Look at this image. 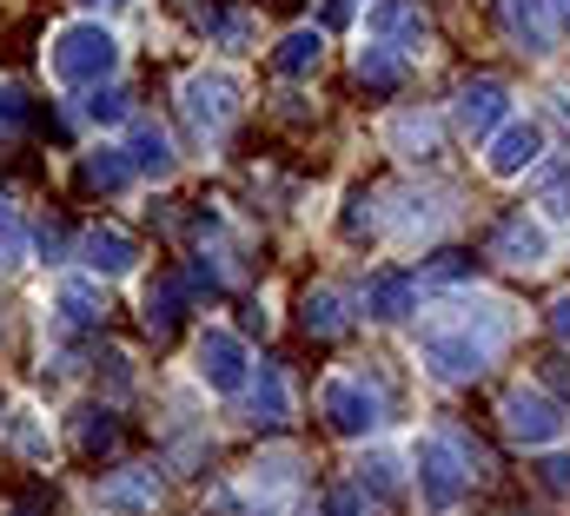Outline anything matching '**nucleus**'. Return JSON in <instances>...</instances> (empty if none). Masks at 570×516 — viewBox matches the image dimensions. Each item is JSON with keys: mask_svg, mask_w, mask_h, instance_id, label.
<instances>
[{"mask_svg": "<svg viewBox=\"0 0 570 516\" xmlns=\"http://www.w3.org/2000/svg\"><path fill=\"white\" fill-rule=\"evenodd\" d=\"M80 258H87V271H134V258H140V246L120 232V226H94L87 239H80Z\"/></svg>", "mask_w": 570, "mask_h": 516, "instance_id": "nucleus-11", "label": "nucleus"}, {"mask_svg": "<svg viewBox=\"0 0 570 516\" xmlns=\"http://www.w3.org/2000/svg\"><path fill=\"white\" fill-rule=\"evenodd\" d=\"M504 430L518 437V444H558L570 430V410L558 404V397H544V390H531V385H518L511 397H504Z\"/></svg>", "mask_w": 570, "mask_h": 516, "instance_id": "nucleus-5", "label": "nucleus"}, {"mask_svg": "<svg viewBox=\"0 0 570 516\" xmlns=\"http://www.w3.org/2000/svg\"><path fill=\"white\" fill-rule=\"evenodd\" d=\"M179 113H186V127L199 132V139H213V132L233 127V113H239V87H233L226 73H193V80L179 87Z\"/></svg>", "mask_w": 570, "mask_h": 516, "instance_id": "nucleus-4", "label": "nucleus"}, {"mask_svg": "<svg viewBox=\"0 0 570 516\" xmlns=\"http://www.w3.org/2000/svg\"><path fill=\"white\" fill-rule=\"evenodd\" d=\"M538 152H544V132L531 127V120H504V132L491 139V172L518 179L524 166H538Z\"/></svg>", "mask_w": 570, "mask_h": 516, "instance_id": "nucleus-10", "label": "nucleus"}, {"mask_svg": "<svg viewBox=\"0 0 570 516\" xmlns=\"http://www.w3.org/2000/svg\"><path fill=\"white\" fill-rule=\"evenodd\" d=\"M365 311H372V318H405V311H419V278H412V271H379V278L365 285Z\"/></svg>", "mask_w": 570, "mask_h": 516, "instance_id": "nucleus-13", "label": "nucleus"}, {"mask_svg": "<svg viewBox=\"0 0 570 516\" xmlns=\"http://www.w3.org/2000/svg\"><path fill=\"white\" fill-rule=\"evenodd\" d=\"M365 484H372L379 497H392V490H399V464H392V457H372L365 477H358V490H365Z\"/></svg>", "mask_w": 570, "mask_h": 516, "instance_id": "nucleus-29", "label": "nucleus"}, {"mask_svg": "<svg viewBox=\"0 0 570 516\" xmlns=\"http://www.w3.org/2000/svg\"><path fill=\"white\" fill-rule=\"evenodd\" d=\"M206 27H213L226 47H246V40H253V20H246L239 7H213V13H206Z\"/></svg>", "mask_w": 570, "mask_h": 516, "instance_id": "nucleus-26", "label": "nucleus"}, {"mask_svg": "<svg viewBox=\"0 0 570 516\" xmlns=\"http://www.w3.org/2000/svg\"><path fill=\"white\" fill-rule=\"evenodd\" d=\"M87 7H127V0H87Z\"/></svg>", "mask_w": 570, "mask_h": 516, "instance_id": "nucleus-38", "label": "nucleus"}, {"mask_svg": "<svg viewBox=\"0 0 570 516\" xmlns=\"http://www.w3.org/2000/svg\"><path fill=\"white\" fill-rule=\"evenodd\" d=\"M186 298H193V285H186L179 271L153 278V291H146V331H153V338H173V325H179Z\"/></svg>", "mask_w": 570, "mask_h": 516, "instance_id": "nucleus-14", "label": "nucleus"}, {"mask_svg": "<svg viewBox=\"0 0 570 516\" xmlns=\"http://www.w3.org/2000/svg\"><path fill=\"white\" fill-rule=\"evenodd\" d=\"M471 464H478V450H471L458 430H431L425 444H419V490H425L431 510H451V504L464 497Z\"/></svg>", "mask_w": 570, "mask_h": 516, "instance_id": "nucleus-2", "label": "nucleus"}, {"mask_svg": "<svg viewBox=\"0 0 570 516\" xmlns=\"http://www.w3.org/2000/svg\"><path fill=\"white\" fill-rule=\"evenodd\" d=\"M153 497H159L153 470H120V477L100 484V510H114V516H146L153 510Z\"/></svg>", "mask_w": 570, "mask_h": 516, "instance_id": "nucleus-12", "label": "nucleus"}, {"mask_svg": "<svg viewBox=\"0 0 570 516\" xmlns=\"http://www.w3.org/2000/svg\"><path fill=\"white\" fill-rule=\"evenodd\" d=\"M538 484H544V490H558V497H570V457H551V464L538 470Z\"/></svg>", "mask_w": 570, "mask_h": 516, "instance_id": "nucleus-30", "label": "nucleus"}, {"mask_svg": "<svg viewBox=\"0 0 570 516\" xmlns=\"http://www.w3.org/2000/svg\"><path fill=\"white\" fill-rule=\"evenodd\" d=\"M325 516H365V497H358V490H338V497H332V510Z\"/></svg>", "mask_w": 570, "mask_h": 516, "instance_id": "nucleus-32", "label": "nucleus"}, {"mask_svg": "<svg viewBox=\"0 0 570 516\" xmlns=\"http://www.w3.org/2000/svg\"><path fill=\"white\" fill-rule=\"evenodd\" d=\"M365 27H372V33H379L385 47H392L399 33H412V40L425 33V20H419V7H412V0H379V7L365 13Z\"/></svg>", "mask_w": 570, "mask_h": 516, "instance_id": "nucleus-21", "label": "nucleus"}, {"mask_svg": "<svg viewBox=\"0 0 570 516\" xmlns=\"http://www.w3.org/2000/svg\"><path fill=\"white\" fill-rule=\"evenodd\" d=\"M544 252H551V239H544V226H531L524 212H518V219H504V226L491 232V258H498V265L538 271V265H544Z\"/></svg>", "mask_w": 570, "mask_h": 516, "instance_id": "nucleus-8", "label": "nucleus"}, {"mask_svg": "<svg viewBox=\"0 0 570 516\" xmlns=\"http://www.w3.org/2000/svg\"><path fill=\"white\" fill-rule=\"evenodd\" d=\"M504 27L524 53H551L558 47V13L551 0H504Z\"/></svg>", "mask_w": 570, "mask_h": 516, "instance_id": "nucleus-9", "label": "nucleus"}, {"mask_svg": "<svg viewBox=\"0 0 570 516\" xmlns=\"http://www.w3.org/2000/svg\"><path fill=\"white\" fill-rule=\"evenodd\" d=\"M73 444H80L87 457H107V450L120 444V424H114V410H80V417H73Z\"/></svg>", "mask_w": 570, "mask_h": 516, "instance_id": "nucleus-23", "label": "nucleus"}, {"mask_svg": "<svg viewBox=\"0 0 570 516\" xmlns=\"http://www.w3.org/2000/svg\"><path fill=\"white\" fill-rule=\"evenodd\" d=\"M33 239H40V252H47V258H60V252H67V232H60V226H53V219H47V226H40V232H33Z\"/></svg>", "mask_w": 570, "mask_h": 516, "instance_id": "nucleus-31", "label": "nucleus"}, {"mask_svg": "<svg viewBox=\"0 0 570 516\" xmlns=\"http://www.w3.org/2000/svg\"><path fill=\"white\" fill-rule=\"evenodd\" d=\"M246 371H253L246 338L226 331V325H206V331H199V378L213 390H246Z\"/></svg>", "mask_w": 570, "mask_h": 516, "instance_id": "nucleus-6", "label": "nucleus"}, {"mask_svg": "<svg viewBox=\"0 0 570 516\" xmlns=\"http://www.w3.org/2000/svg\"><path fill=\"white\" fill-rule=\"evenodd\" d=\"M498 120H511V93H504V80H471V87L458 93V132H464V139H484Z\"/></svg>", "mask_w": 570, "mask_h": 516, "instance_id": "nucleus-7", "label": "nucleus"}, {"mask_svg": "<svg viewBox=\"0 0 570 516\" xmlns=\"http://www.w3.org/2000/svg\"><path fill=\"white\" fill-rule=\"evenodd\" d=\"M127 159H134V172H153V179H166L173 172V152H166V132L159 127H134V146H127Z\"/></svg>", "mask_w": 570, "mask_h": 516, "instance_id": "nucleus-22", "label": "nucleus"}, {"mask_svg": "<svg viewBox=\"0 0 570 516\" xmlns=\"http://www.w3.org/2000/svg\"><path fill=\"white\" fill-rule=\"evenodd\" d=\"M551 331H558V338L570 345V291L558 298V305H551Z\"/></svg>", "mask_w": 570, "mask_h": 516, "instance_id": "nucleus-35", "label": "nucleus"}, {"mask_svg": "<svg viewBox=\"0 0 570 516\" xmlns=\"http://www.w3.org/2000/svg\"><path fill=\"white\" fill-rule=\"evenodd\" d=\"M27 258V226L13 206H0V265H20Z\"/></svg>", "mask_w": 570, "mask_h": 516, "instance_id": "nucleus-27", "label": "nucleus"}, {"mask_svg": "<svg viewBox=\"0 0 570 516\" xmlns=\"http://www.w3.org/2000/svg\"><path fill=\"white\" fill-rule=\"evenodd\" d=\"M20 132H27V93L0 80V146H13Z\"/></svg>", "mask_w": 570, "mask_h": 516, "instance_id": "nucleus-25", "label": "nucleus"}, {"mask_svg": "<svg viewBox=\"0 0 570 516\" xmlns=\"http://www.w3.org/2000/svg\"><path fill=\"white\" fill-rule=\"evenodd\" d=\"M379 390L365 385V371H332L325 385H318V417L338 430V437H365L372 424H379Z\"/></svg>", "mask_w": 570, "mask_h": 516, "instance_id": "nucleus-3", "label": "nucleus"}, {"mask_svg": "<svg viewBox=\"0 0 570 516\" xmlns=\"http://www.w3.org/2000/svg\"><path fill=\"white\" fill-rule=\"evenodd\" d=\"M246 404H253L259 424H285L292 417V390H285L279 365H259V378H246Z\"/></svg>", "mask_w": 570, "mask_h": 516, "instance_id": "nucleus-15", "label": "nucleus"}, {"mask_svg": "<svg viewBox=\"0 0 570 516\" xmlns=\"http://www.w3.org/2000/svg\"><path fill=\"white\" fill-rule=\"evenodd\" d=\"M558 113L570 120V87H558Z\"/></svg>", "mask_w": 570, "mask_h": 516, "instance_id": "nucleus-37", "label": "nucleus"}, {"mask_svg": "<svg viewBox=\"0 0 570 516\" xmlns=\"http://www.w3.org/2000/svg\"><path fill=\"white\" fill-rule=\"evenodd\" d=\"M298 318H305V331H312V338H338L352 311H345V291L318 285V291H305V311H298Z\"/></svg>", "mask_w": 570, "mask_h": 516, "instance_id": "nucleus-19", "label": "nucleus"}, {"mask_svg": "<svg viewBox=\"0 0 570 516\" xmlns=\"http://www.w3.org/2000/svg\"><path fill=\"white\" fill-rule=\"evenodd\" d=\"M558 7H570V0H558Z\"/></svg>", "mask_w": 570, "mask_h": 516, "instance_id": "nucleus-39", "label": "nucleus"}, {"mask_svg": "<svg viewBox=\"0 0 570 516\" xmlns=\"http://www.w3.org/2000/svg\"><path fill=\"white\" fill-rule=\"evenodd\" d=\"M385 139H392L399 159H431V152H438V120H431V113H392Z\"/></svg>", "mask_w": 570, "mask_h": 516, "instance_id": "nucleus-17", "label": "nucleus"}, {"mask_svg": "<svg viewBox=\"0 0 570 516\" xmlns=\"http://www.w3.org/2000/svg\"><path fill=\"white\" fill-rule=\"evenodd\" d=\"M53 305H60V318H67V325H94V318L107 311V305H100V291H94L87 278H67V285L53 291Z\"/></svg>", "mask_w": 570, "mask_h": 516, "instance_id": "nucleus-24", "label": "nucleus"}, {"mask_svg": "<svg viewBox=\"0 0 570 516\" xmlns=\"http://www.w3.org/2000/svg\"><path fill=\"white\" fill-rule=\"evenodd\" d=\"M127 113H134V107H127L120 87H107V93L94 87V100H87V120H94V127H114V120H127Z\"/></svg>", "mask_w": 570, "mask_h": 516, "instance_id": "nucleus-28", "label": "nucleus"}, {"mask_svg": "<svg viewBox=\"0 0 570 516\" xmlns=\"http://www.w3.org/2000/svg\"><path fill=\"white\" fill-rule=\"evenodd\" d=\"M551 385H558V390L570 397V365H558V371H551Z\"/></svg>", "mask_w": 570, "mask_h": 516, "instance_id": "nucleus-36", "label": "nucleus"}, {"mask_svg": "<svg viewBox=\"0 0 570 516\" xmlns=\"http://www.w3.org/2000/svg\"><path fill=\"white\" fill-rule=\"evenodd\" d=\"M7 516H47V490H27V497H20Z\"/></svg>", "mask_w": 570, "mask_h": 516, "instance_id": "nucleus-34", "label": "nucleus"}, {"mask_svg": "<svg viewBox=\"0 0 570 516\" xmlns=\"http://www.w3.org/2000/svg\"><path fill=\"white\" fill-rule=\"evenodd\" d=\"M318 60H325V33H318V27H292V33L279 40V53H273V67L292 73V80H298V73H312Z\"/></svg>", "mask_w": 570, "mask_h": 516, "instance_id": "nucleus-18", "label": "nucleus"}, {"mask_svg": "<svg viewBox=\"0 0 570 516\" xmlns=\"http://www.w3.org/2000/svg\"><path fill=\"white\" fill-rule=\"evenodd\" d=\"M47 67L60 87H100L114 67H120V40L100 27V20H73L47 40Z\"/></svg>", "mask_w": 570, "mask_h": 516, "instance_id": "nucleus-1", "label": "nucleus"}, {"mask_svg": "<svg viewBox=\"0 0 570 516\" xmlns=\"http://www.w3.org/2000/svg\"><path fill=\"white\" fill-rule=\"evenodd\" d=\"M399 80H405V47H365L358 53V87L365 93H399Z\"/></svg>", "mask_w": 570, "mask_h": 516, "instance_id": "nucleus-16", "label": "nucleus"}, {"mask_svg": "<svg viewBox=\"0 0 570 516\" xmlns=\"http://www.w3.org/2000/svg\"><path fill=\"white\" fill-rule=\"evenodd\" d=\"M13 437H20V450H27V457H40V450H47V437H40V424H20Z\"/></svg>", "mask_w": 570, "mask_h": 516, "instance_id": "nucleus-33", "label": "nucleus"}, {"mask_svg": "<svg viewBox=\"0 0 570 516\" xmlns=\"http://www.w3.org/2000/svg\"><path fill=\"white\" fill-rule=\"evenodd\" d=\"M80 179H87L94 192H120V186L134 179V159H127L120 146H94V152H87V166H80Z\"/></svg>", "mask_w": 570, "mask_h": 516, "instance_id": "nucleus-20", "label": "nucleus"}]
</instances>
